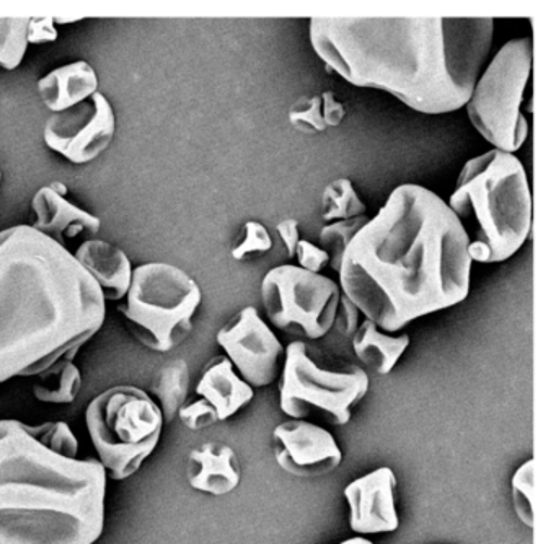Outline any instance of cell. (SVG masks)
I'll return each mask as SVG.
<instances>
[{
	"instance_id": "14",
	"label": "cell",
	"mask_w": 556,
	"mask_h": 544,
	"mask_svg": "<svg viewBox=\"0 0 556 544\" xmlns=\"http://www.w3.org/2000/svg\"><path fill=\"white\" fill-rule=\"evenodd\" d=\"M395 472L389 466L374 469L344 488L350 507V527L354 533L382 534L399 530Z\"/></svg>"
},
{
	"instance_id": "13",
	"label": "cell",
	"mask_w": 556,
	"mask_h": 544,
	"mask_svg": "<svg viewBox=\"0 0 556 544\" xmlns=\"http://www.w3.org/2000/svg\"><path fill=\"white\" fill-rule=\"evenodd\" d=\"M273 453L279 468L299 478L330 475L343 463V452L334 437L308 420L279 423L273 430Z\"/></svg>"
},
{
	"instance_id": "33",
	"label": "cell",
	"mask_w": 556,
	"mask_h": 544,
	"mask_svg": "<svg viewBox=\"0 0 556 544\" xmlns=\"http://www.w3.org/2000/svg\"><path fill=\"white\" fill-rule=\"evenodd\" d=\"M321 98V117H324L325 126L338 127L343 123L344 116H346V110H344L343 103L337 100L333 91L327 90L320 94Z\"/></svg>"
},
{
	"instance_id": "28",
	"label": "cell",
	"mask_w": 556,
	"mask_h": 544,
	"mask_svg": "<svg viewBox=\"0 0 556 544\" xmlns=\"http://www.w3.org/2000/svg\"><path fill=\"white\" fill-rule=\"evenodd\" d=\"M271 248L273 238L268 228L262 222L249 220L243 225L242 237L233 244L230 254H232L233 260L242 261L250 253H266Z\"/></svg>"
},
{
	"instance_id": "26",
	"label": "cell",
	"mask_w": 556,
	"mask_h": 544,
	"mask_svg": "<svg viewBox=\"0 0 556 544\" xmlns=\"http://www.w3.org/2000/svg\"><path fill=\"white\" fill-rule=\"evenodd\" d=\"M514 511L526 527L533 528V507H535V459H527L514 471L510 479Z\"/></svg>"
},
{
	"instance_id": "6",
	"label": "cell",
	"mask_w": 556,
	"mask_h": 544,
	"mask_svg": "<svg viewBox=\"0 0 556 544\" xmlns=\"http://www.w3.org/2000/svg\"><path fill=\"white\" fill-rule=\"evenodd\" d=\"M201 303L203 290L187 270L151 261L132 269L131 283L118 312L139 344L167 354L190 338Z\"/></svg>"
},
{
	"instance_id": "35",
	"label": "cell",
	"mask_w": 556,
	"mask_h": 544,
	"mask_svg": "<svg viewBox=\"0 0 556 544\" xmlns=\"http://www.w3.org/2000/svg\"><path fill=\"white\" fill-rule=\"evenodd\" d=\"M338 544H374L372 541L367 540V537L364 536H354L350 537V540L341 541V543Z\"/></svg>"
},
{
	"instance_id": "3",
	"label": "cell",
	"mask_w": 556,
	"mask_h": 544,
	"mask_svg": "<svg viewBox=\"0 0 556 544\" xmlns=\"http://www.w3.org/2000/svg\"><path fill=\"white\" fill-rule=\"evenodd\" d=\"M105 319L102 290L67 246L27 224L0 231V384L76 357Z\"/></svg>"
},
{
	"instance_id": "1",
	"label": "cell",
	"mask_w": 556,
	"mask_h": 544,
	"mask_svg": "<svg viewBox=\"0 0 556 544\" xmlns=\"http://www.w3.org/2000/svg\"><path fill=\"white\" fill-rule=\"evenodd\" d=\"M464 227L444 199L421 185L396 186L341 261V293L387 334L458 305L470 293Z\"/></svg>"
},
{
	"instance_id": "15",
	"label": "cell",
	"mask_w": 556,
	"mask_h": 544,
	"mask_svg": "<svg viewBox=\"0 0 556 544\" xmlns=\"http://www.w3.org/2000/svg\"><path fill=\"white\" fill-rule=\"evenodd\" d=\"M30 211L34 214L31 227L63 246H66L67 240L80 235L93 237L102 230L100 217L71 202L67 186L61 181L37 189L31 198Z\"/></svg>"
},
{
	"instance_id": "17",
	"label": "cell",
	"mask_w": 556,
	"mask_h": 544,
	"mask_svg": "<svg viewBox=\"0 0 556 544\" xmlns=\"http://www.w3.org/2000/svg\"><path fill=\"white\" fill-rule=\"evenodd\" d=\"M74 256L96 280L106 302L125 299L135 267L122 248L100 238H90L77 248Z\"/></svg>"
},
{
	"instance_id": "37",
	"label": "cell",
	"mask_w": 556,
	"mask_h": 544,
	"mask_svg": "<svg viewBox=\"0 0 556 544\" xmlns=\"http://www.w3.org/2000/svg\"><path fill=\"white\" fill-rule=\"evenodd\" d=\"M2 179H4V173H2V166H0V186H2Z\"/></svg>"
},
{
	"instance_id": "34",
	"label": "cell",
	"mask_w": 556,
	"mask_h": 544,
	"mask_svg": "<svg viewBox=\"0 0 556 544\" xmlns=\"http://www.w3.org/2000/svg\"><path fill=\"white\" fill-rule=\"evenodd\" d=\"M276 231H278L279 238H281L282 244H285L288 256L294 257L299 241H301V237H299V222L295 218H282L276 225Z\"/></svg>"
},
{
	"instance_id": "4",
	"label": "cell",
	"mask_w": 556,
	"mask_h": 544,
	"mask_svg": "<svg viewBox=\"0 0 556 544\" xmlns=\"http://www.w3.org/2000/svg\"><path fill=\"white\" fill-rule=\"evenodd\" d=\"M109 476L63 420L0 419V544H96Z\"/></svg>"
},
{
	"instance_id": "18",
	"label": "cell",
	"mask_w": 556,
	"mask_h": 544,
	"mask_svg": "<svg viewBox=\"0 0 556 544\" xmlns=\"http://www.w3.org/2000/svg\"><path fill=\"white\" fill-rule=\"evenodd\" d=\"M99 87L96 68L84 59L60 65L37 81L41 103L53 114L63 113L89 100L99 93Z\"/></svg>"
},
{
	"instance_id": "19",
	"label": "cell",
	"mask_w": 556,
	"mask_h": 544,
	"mask_svg": "<svg viewBox=\"0 0 556 544\" xmlns=\"http://www.w3.org/2000/svg\"><path fill=\"white\" fill-rule=\"evenodd\" d=\"M197 394L216 409L219 422L236 416L252 403L255 391L242 380L226 355H216L204 365Z\"/></svg>"
},
{
	"instance_id": "32",
	"label": "cell",
	"mask_w": 556,
	"mask_h": 544,
	"mask_svg": "<svg viewBox=\"0 0 556 544\" xmlns=\"http://www.w3.org/2000/svg\"><path fill=\"white\" fill-rule=\"evenodd\" d=\"M60 36L54 16H30L28 23V45H47Z\"/></svg>"
},
{
	"instance_id": "16",
	"label": "cell",
	"mask_w": 556,
	"mask_h": 544,
	"mask_svg": "<svg viewBox=\"0 0 556 544\" xmlns=\"http://www.w3.org/2000/svg\"><path fill=\"white\" fill-rule=\"evenodd\" d=\"M187 481L194 491L223 497L236 491L242 481V466L232 446L206 442L187 456Z\"/></svg>"
},
{
	"instance_id": "22",
	"label": "cell",
	"mask_w": 556,
	"mask_h": 544,
	"mask_svg": "<svg viewBox=\"0 0 556 544\" xmlns=\"http://www.w3.org/2000/svg\"><path fill=\"white\" fill-rule=\"evenodd\" d=\"M34 396L40 403L71 404L83 390V374L74 358H64L34 381Z\"/></svg>"
},
{
	"instance_id": "36",
	"label": "cell",
	"mask_w": 556,
	"mask_h": 544,
	"mask_svg": "<svg viewBox=\"0 0 556 544\" xmlns=\"http://www.w3.org/2000/svg\"><path fill=\"white\" fill-rule=\"evenodd\" d=\"M84 18H60V16H54V23L58 25H67V23L80 22Z\"/></svg>"
},
{
	"instance_id": "21",
	"label": "cell",
	"mask_w": 556,
	"mask_h": 544,
	"mask_svg": "<svg viewBox=\"0 0 556 544\" xmlns=\"http://www.w3.org/2000/svg\"><path fill=\"white\" fill-rule=\"evenodd\" d=\"M190 381V367L184 358H174L155 371L149 396L161 407L165 423H170L187 404Z\"/></svg>"
},
{
	"instance_id": "5",
	"label": "cell",
	"mask_w": 556,
	"mask_h": 544,
	"mask_svg": "<svg viewBox=\"0 0 556 544\" xmlns=\"http://www.w3.org/2000/svg\"><path fill=\"white\" fill-rule=\"evenodd\" d=\"M478 263H504L529 240L533 204L522 162L491 149L465 162L447 202Z\"/></svg>"
},
{
	"instance_id": "27",
	"label": "cell",
	"mask_w": 556,
	"mask_h": 544,
	"mask_svg": "<svg viewBox=\"0 0 556 544\" xmlns=\"http://www.w3.org/2000/svg\"><path fill=\"white\" fill-rule=\"evenodd\" d=\"M289 123L294 129L305 134H320L327 130L324 117H321L320 94L314 97H301L289 107Z\"/></svg>"
},
{
	"instance_id": "2",
	"label": "cell",
	"mask_w": 556,
	"mask_h": 544,
	"mask_svg": "<svg viewBox=\"0 0 556 544\" xmlns=\"http://www.w3.org/2000/svg\"><path fill=\"white\" fill-rule=\"evenodd\" d=\"M491 16H314L308 39L328 72L387 91L422 114L462 110L491 52Z\"/></svg>"
},
{
	"instance_id": "29",
	"label": "cell",
	"mask_w": 556,
	"mask_h": 544,
	"mask_svg": "<svg viewBox=\"0 0 556 544\" xmlns=\"http://www.w3.org/2000/svg\"><path fill=\"white\" fill-rule=\"evenodd\" d=\"M177 417H180L181 423H184L187 429L194 430V432H197V430L207 429V427L219 422L216 409H214L207 401L201 400V397L198 401H193V403L185 404V406L178 410Z\"/></svg>"
},
{
	"instance_id": "7",
	"label": "cell",
	"mask_w": 556,
	"mask_h": 544,
	"mask_svg": "<svg viewBox=\"0 0 556 544\" xmlns=\"http://www.w3.org/2000/svg\"><path fill=\"white\" fill-rule=\"evenodd\" d=\"M86 426L106 476L126 481L151 458L165 422L148 391L116 384L87 404Z\"/></svg>"
},
{
	"instance_id": "8",
	"label": "cell",
	"mask_w": 556,
	"mask_h": 544,
	"mask_svg": "<svg viewBox=\"0 0 556 544\" xmlns=\"http://www.w3.org/2000/svg\"><path fill=\"white\" fill-rule=\"evenodd\" d=\"M532 67V38L510 39L497 49L465 104L468 119L494 149L516 155L529 137L522 103Z\"/></svg>"
},
{
	"instance_id": "23",
	"label": "cell",
	"mask_w": 556,
	"mask_h": 544,
	"mask_svg": "<svg viewBox=\"0 0 556 544\" xmlns=\"http://www.w3.org/2000/svg\"><path fill=\"white\" fill-rule=\"evenodd\" d=\"M367 205L361 201L353 182L348 178H334L321 192V220L338 222L366 215Z\"/></svg>"
},
{
	"instance_id": "11",
	"label": "cell",
	"mask_w": 556,
	"mask_h": 544,
	"mask_svg": "<svg viewBox=\"0 0 556 544\" xmlns=\"http://www.w3.org/2000/svg\"><path fill=\"white\" fill-rule=\"evenodd\" d=\"M115 136V110L100 91L71 110L51 114L43 127L48 149L74 165H87L99 159Z\"/></svg>"
},
{
	"instance_id": "30",
	"label": "cell",
	"mask_w": 556,
	"mask_h": 544,
	"mask_svg": "<svg viewBox=\"0 0 556 544\" xmlns=\"http://www.w3.org/2000/svg\"><path fill=\"white\" fill-rule=\"evenodd\" d=\"M295 257H298L299 267L308 270V273L320 274V270H324L330 264L328 254L320 246L307 240L299 241Z\"/></svg>"
},
{
	"instance_id": "25",
	"label": "cell",
	"mask_w": 556,
	"mask_h": 544,
	"mask_svg": "<svg viewBox=\"0 0 556 544\" xmlns=\"http://www.w3.org/2000/svg\"><path fill=\"white\" fill-rule=\"evenodd\" d=\"M369 218L367 214L359 215V217L346 218V220L331 222V224L321 228L318 241H320L321 250L330 257L328 266L331 269L337 270V273L340 270L341 261H343L348 246H350L353 238L359 233L361 228L369 222Z\"/></svg>"
},
{
	"instance_id": "12",
	"label": "cell",
	"mask_w": 556,
	"mask_h": 544,
	"mask_svg": "<svg viewBox=\"0 0 556 544\" xmlns=\"http://www.w3.org/2000/svg\"><path fill=\"white\" fill-rule=\"evenodd\" d=\"M216 341L250 387H268L281 374L286 347L255 306L237 312L217 331Z\"/></svg>"
},
{
	"instance_id": "24",
	"label": "cell",
	"mask_w": 556,
	"mask_h": 544,
	"mask_svg": "<svg viewBox=\"0 0 556 544\" xmlns=\"http://www.w3.org/2000/svg\"><path fill=\"white\" fill-rule=\"evenodd\" d=\"M30 16L0 18V68L15 71L27 55Z\"/></svg>"
},
{
	"instance_id": "20",
	"label": "cell",
	"mask_w": 556,
	"mask_h": 544,
	"mask_svg": "<svg viewBox=\"0 0 556 544\" xmlns=\"http://www.w3.org/2000/svg\"><path fill=\"white\" fill-rule=\"evenodd\" d=\"M351 341L361 364L377 375H389L412 342L408 334L392 336L380 331L369 319L361 322Z\"/></svg>"
},
{
	"instance_id": "9",
	"label": "cell",
	"mask_w": 556,
	"mask_h": 544,
	"mask_svg": "<svg viewBox=\"0 0 556 544\" xmlns=\"http://www.w3.org/2000/svg\"><path fill=\"white\" fill-rule=\"evenodd\" d=\"M279 380V409L298 420H321L334 427L350 423L353 407L369 391V375L357 365L343 370L318 367L307 344L295 339L286 347Z\"/></svg>"
},
{
	"instance_id": "10",
	"label": "cell",
	"mask_w": 556,
	"mask_h": 544,
	"mask_svg": "<svg viewBox=\"0 0 556 544\" xmlns=\"http://www.w3.org/2000/svg\"><path fill=\"white\" fill-rule=\"evenodd\" d=\"M263 308L275 328L317 341L333 329L341 289L324 274L295 264L273 267L260 286Z\"/></svg>"
},
{
	"instance_id": "31",
	"label": "cell",
	"mask_w": 556,
	"mask_h": 544,
	"mask_svg": "<svg viewBox=\"0 0 556 544\" xmlns=\"http://www.w3.org/2000/svg\"><path fill=\"white\" fill-rule=\"evenodd\" d=\"M359 316L361 312L357 309V306L346 295L341 293L333 328H337V331L343 338H353L354 332L359 328Z\"/></svg>"
}]
</instances>
